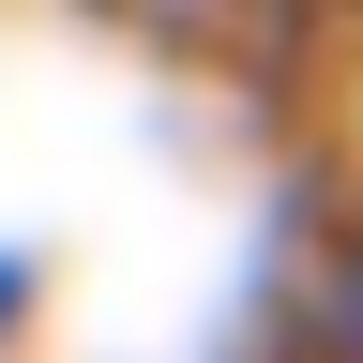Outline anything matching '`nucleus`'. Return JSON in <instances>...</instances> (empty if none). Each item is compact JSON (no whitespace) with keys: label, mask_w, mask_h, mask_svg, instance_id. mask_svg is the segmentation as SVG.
<instances>
[{"label":"nucleus","mask_w":363,"mask_h":363,"mask_svg":"<svg viewBox=\"0 0 363 363\" xmlns=\"http://www.w3.org/2000/svg\"><path fill=\"white\" fill-rule=\"evenodd\" d=\"M303 348H318V363H363V242L318 272V303H303Z\"/></svg>","instance_id":"obj_1"}]
</instances>
